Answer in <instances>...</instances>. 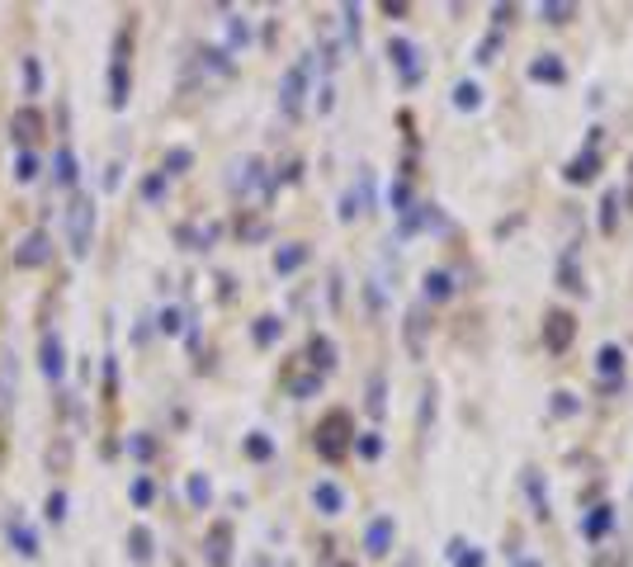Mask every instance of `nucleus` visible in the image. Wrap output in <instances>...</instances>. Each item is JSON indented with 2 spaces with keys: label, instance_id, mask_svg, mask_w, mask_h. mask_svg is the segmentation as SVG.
<instances>
[{
  "label": "nucleus",
  "instance_id": "obj_1",
  "mask_svg": "<svg viewBox=\"0 0 633 567\" xmlns=\"http://www.w3.org/2000/svg\"><path fill=\"white\" fill-rule=\"evenodd\" d=\"M67 242L76 256H90V242H95V203L90 194H76L67 203Z\"/></svg>",
  "mask_w": 633,
  "mask_h": 567
},
{
  "label": "nucleus",
  "instance_id": "obj_2",
  "mask_svg": "<svg viewBox=\"0 0 633 567\" xmlns=\"http://www.w3.org/2000/svg\"><path fill=\"white\" fill-rule=\"evenodd\" d=\"M47 260H53V242H47V232H24L20 246H14V265H20V270H43Z\"/></svg>",
  "mask_w": 633,
  "mask_h": 567
},
{
  "label": "nucleus",
  "instance_id": "obj_3",
  "mask_svg": "<svg viewBox=\"0 0 633 567\" xmlns=\"http://www.w3.org/2000/svg\"><path fill=\"white\" fill-rule=\"evenodd\" d=\"M38 359H43V374L57 383L62 369H67V359H62V341L53 336V331H47V336H43V345H38Z\"/></svg>",
  "mask_w": 633,
  "mask_h": 567
},
{
  "label": "nucleus",
  "instance_id": "obj_4",
  "mask_svg": "<svg viewBox=\"0 0 633 567\" xmlns=\"http://www.w3.org/2000/svg\"><path fill=\"white\" fill-rule=\"evenodd\" d=\"M14 374H20L14 355L0 351V412H10V402H14Z\"/></svg>",
  "mask_w": 633,
  "mask_h": 567
},
{
  "label": "nucleus",
  "instance_id": "obj_5",
  "mask_svg": "<svg viewBox=\"0 0 633 567\" xmlns=\"http://www.w3.org/2000/svg\"><path fill=\"white\" fill-rule=\"evenodd\" d=\"M10 129H14V137H20V142H34V137L43 133V114H38L34 104H29V109H20V114H14Z\"/></svg>",
  "mask_w": 633,
  "mask_h": 567
},
{
  "label": "nucleus",
  "instance_id": "obj_6",
  "mask_svg": "<svg viewBox=\"0 0 633 567\" xmlns=\"http://www.w3.org/2000/svg\"><path fill=\"white\" fill-rule=\"evenodd\" d=\"M109 104H114V109L129 104V67H123V57L109 67Z\"/></svg>",
  "mask_w": 633,
  "mask_h": 567
},
{
  "label": "nucleus",
  "instance_id": "obj_7",
  "mask_svg": "<svg viewBox=\"0 0 633 567\" xmlns=\"http://www.w3.org/2000/svg\"><path fill=\"white\" fill-rule=\"evenodd\" d=\"M53 166H57V185H67V189L76 185V176H81V166H76V152H71V147H57V162H53Z\"/></svg>",
  "mask_w": 633,
  "mask_h": 567
},
{
  "label": "nucleus",
  "instance_id": "obj_8",
  "mask_svg": "<svg viewBox=\"0 0 633 567\" xmlns=\"http://www.w3.org/2000/svg\"><path fill=\"white\" fill-rule=\"evenodd\" d=\"M10 540H14V548H20L24 558H34V554H38V540H34V534H29V530L20 525V520H10Z\"/></svg>",
  "mask_w": 633,
  "mask_h": 567
},
{
  "label": "nucleus",
  "instance_id": "obj_9",
  "mask_svg": "<svg viewBox=\"0 0 633 567\" xmlns=\"http://www.w3.org/2000/svg\"><path fill=\"white\" fill-rule=\"evenodd\" d=\"M341 431H345V416H331V421L322 425V454H331V459L341 454V449H336V435H341Z\"/></svg>",
  "mask_w": 633,
  "mask_h": 567
},
{
  "label": "nucleus",
  "instance_id": "obj_10",
  "mask_svg": "<svg viewBox=\"0 0 633 567\" xmlns=\"http://www.w3.org/2000/svg\"><path fill=\"white\" fill-rule=\"evenodd\" d=\"M38 170H43L38 156H34V152H20V162H14V180L29 185V180H38Z\"/></svg>",
  "mask_w": 633,
  "mask_h": 567
},
{
  "label": "nucleus",
  "instance_id": "obj_11",
  "mask_svg": "<svg viewBox=\"0 0 633 567\" xmlns=\"http://www.w3.org/2000/svg\"><path fill=\"white\" fill-rule=\"evenodd\" d=\"M129 544H133V558H137V563H147V558H152V534L142 530V525L129 534Z\"/></svg>",
  "mask_w": 633,
  "mask_h": 567
},
{
  "label": "nucleus",
  "instance_id": "obj_12",
  "mask_svg": "<svg viewBox=\"0 0 633 567\" xmlns=\"http://www.w3.org/2000/svg\"><path fill=\"white\" fill-rule=\"evenodd\" d=\"M24 90H29V94L43 90V67H38V57H24Z\"/></svg>",
  "mask_w": 633,
  "mask_h": 567
},
{
  "label": "nucleus",
  "instance_id": "obj_13",
  "mask_svg": "<svg viewBox=\"0 0 633 567\" xmlns=\"http://www.w3.org/2000/svg\"><path fill=\"white\" fill-rule=\"evenodd\" d=\"M156 501V482L152 478H137L133 482V507H152Z\"/></svg>",
  "mask_w": 633,
  "mask_h": 567
},
{
  "label": "nucleus",
  "instance_id": "obj_14",
  "mask_svg": "<svg viewBox=\"0 0 633 567\" xmlns=\"http://www.w3.org/2000/svg\"><path fill=\"white\" fill-rule=\"evenodd\" d=\"M47 520H53V525H62V520H67V497H62V492L47 497Z\"/></svg>",
  "mask_w": 633,
  "mask_h": 567
},
{
  "label": "nucleus",
  "instance_id": "obj_15",
  "mask_svg": "<svg viewBox=\"0 0 633 567\" xmlns=\"http://www.w3.org/2000/svg\"><path fill=\"white\" fill-rule=\"evenodd\" d=\"M166 194V176H147V180H142V199H162Z\"/></svg>",
  "mask_w": 633,
  "mask_h": 567
},
{
  "label": "nucleus",
  "instance_id": "obj_16",
  "mask_svg": "<svg viewBox=\"0 0 633 567\" xmlns=\"http://www.w3.org/2000/svg\"><path fill=\"white\" fill-rule=\"evenodd\" d=\"M185 166H189V152H185V147H176V152L166 156V176H180Z\"/></svg>",
  "mask_w": 633,
  "mask_h": 567
},
{
  "label": "nucleus",
  "instance_id": "obj_17",
  "mask_svg": "<svg viewBox=\"0 0 633 567\" xmlns=\"http://www.w3.org/2000/svg\"><path fill=\"white\" fill-rule=\"evenodd\" d=\"M189 501H195V507H203V501H209V482H203V478H189Z\"/></svg>",
  "mask_w": 633,
  "mask_h": 567
},
{
  "label": "nucleus",
  "instance_id": "obj_18",
  "mask_svg": "<svg viewBox=\"0 0 633 567\" xmlns=\"http://www.w3.org/2000/svg\"><path fill=\"white\" fill-rule=\"evenodd\" d=\"M279 336V322L275 318H260V326H256V341L265 345V341H275Z\"/></svg>",
  "mask_w": 633,
  "mask_h": 567
},
{
  "label": "nucleus",
  "instance_id": "obj_19",
  "mask_svg": "<svg viewBox=\"0 0 633 567\" xmlns=\"http://www.w3.org/2000/svg\"><path fill=\"white\" fill-rule=\"evenodd\" d=\"M47 464H53V472H62V468H67V445H62V440H57L53 449H47Z\"/></svg>",
  "mask_w": 633,
  "mask_h": 567
},
{
  "label": "nucleus",
  "instance_id": "obj_20",
  "mask_svg": "<svg viewBox=\"0 0 633 567\" xmlns=\"http://www.w3.org/2000/svg\"><path fill=\"white\" fill-rule=\"evenodd\" d=\"M298 260H303V251H298V246H289V251H279V260H275V265H279V270H293Z\"/></svg>",
  "mask_w": 633,
  "mask_h": 567
},
{
  "label": "nucleus",
  "instance_id": "obj_21",
  "mask_svg": "<svg viewBox=\"0 0 633 567\" xmlns=\"http://www.w3.org/2000/svg\"><path fill=\"white\" fill-rule=\"evenodd\" d=\"M384 544H388V520H384V525H374V534H369V548H374V554H384Z\"/></svg>",
  "mask_w": 633,
  "mask_h": 567
},
{
  "label": "nucleus",
  "instance_id": "obj_22",
  "mask_svg": "<svg viewBox=\"0 0 633 567\" xmlns=\"http://www.w3.org/2000/svg\"><path fill=\"white\" fill-rule=\"evenodd\" d=\"M316 501H322V507H326V511H336V507H341L336 487H316Z\"/></svg>",
  "mask_w": 633,
  "mask_h": 567
},
{
  "label": "nucleus",
  "instance_id": "obj_23",
  "mask_svg": "<svg viewBox=\"0 0 633 567\" xmlns=\"http://www.w3.org/2000/svg\"><path fill=\"white\" fill-rule=\"evenodd\" d=\"M119 180H123V170H119V162L104 170V189H119Z\"/></svg>",
  "mask_w": 633,
  "mask_h": 567
},
{
  "label": "nucleus",
  "instance_id": "obj_24",
  "mask_svg": "<svg viewBox=\"0 0 633 567\" xmlns=\"http://www.w3.org/2000/svg\"><path fill=\"white\" fill-rule=\"evenodd\" d=\"M251 454H256V459H265V454H270V440H251V445H246Z\"/></svg>",
  "mask_w": 633,
  "mask_h": 567
},
{
  "label": "nucleus",
  "instance_id": "obj_25",
  "mask_svg": "<svg viewBox=\"0 0 633 567\" xmlns=\"http://www.w3.org/2000/svg\"><path fill=\"white\" fill-rule=\"evenodd\" d=\"M133 454H137V459H147V454H152V440L137 435V440H133Z\"/></svg>",
  "mask_w": 633,
  "mask_h": 567
}]
</instances>
